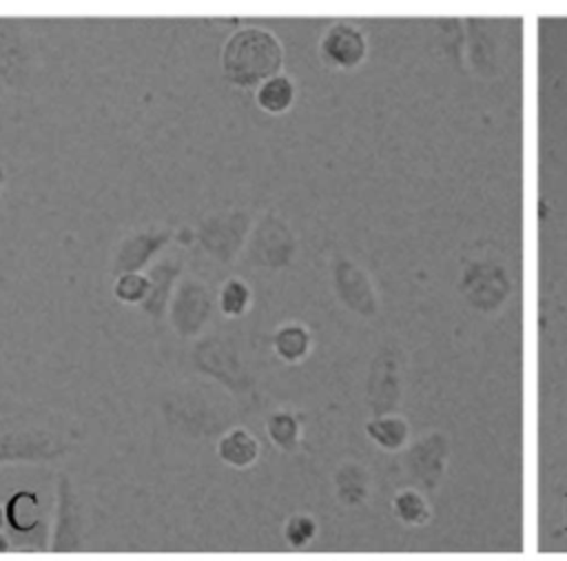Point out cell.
<instances>
[{
  "label": "cell",
  "instance_id": "6da1fadb",
  "mask_svg": "<svg viewBox=\"0 0 567 561\" xmlns=\"http://www.w3.org/2000/svg\"><path fill=\"white\" fill-rule=\"evenodd\" d=\"M281 67V47L264 29L237 31L224 49V71L241 86L266 82Z\"/></svg>",
  "mask_w": 567,
  "mask_h": 561
},
{
  "label": "cell",
  "instance_id": "7a4b0ae2",
  "mask_svg": "<svg viewBox=\"0 0 567 561\" xmlns=\"http://www.w3.org/2000/svg\"><path fill=\"white\" fill-rule=\"evenodd\" d=\"M321 51L337 67H354L365 55V38L357 27L339 22L326 31Z\"/></svg>",
  "mask_w": 567,
  "mask_h": 561
},
{
  "label": "cell",
  "instance_id": "3957f363",
  "mask_svg": "<svg viewBox=\"0 0 567 561\" xmlns=\"http://www.w3.org/2000/svg\"><path fill=\"white\" fill-rule=\"evenodd\" d=\"M292 95H295L292 82L286 75H272L266 82H261V86L257 91V102L266 111L279 113V111H286L290 106Z\"/></svg>",
  "mask_w": 567,
  "mask_h": 561
},
{
  "label": "cell",
  "instance_id": "277c9868",
  "mask_svg": "<svg viewBox=\"0 0 567 561\" xmlns=\"http://www.w3.org/2000/svg\"><path fill=\"white\" fill-rule=\"evenodd\" d=\"M219 455L233 466H246L257 457V441L246 430H233L221 439Z\"/></svg>",
  "mask_w": 567,
  "mask_h": 561
},
{
  "label": "cell",
  "instance_id": "5b68a950",
  "mask_svg": "<svg viewBox=\"0 0 567 561\" xmlns=\"http://www.w3.org/2000/svg\"><path fill=\"white\" fill-rule=\"evenodd\" d=\"M275 344L279 355H284L286 359H299L308 348V335L299 326H286L277 333Z\"/></svg>",
  "mask_w": 567,
  "mask_h": 561
},
{
  "label": "cell",
  "instance_id": "8992f818",
  "mask_svg": "<svg viewBox=\"0 0 567 561\" xmlns=\"http://www.w3.org/2000/svg\"><path fill=\"white\" fill-rule=\"evenodd\" d=\"M368 432L383 446H399L405 437V424L401 419H394V417H388V419H381V421H372L368 426Z\"/></svg>",
  "mask_w": 567,
  "mask_h": 561
},
{
  "label": "cell",
  "instance_id": "52a82bcc",
  "mask_svg": "<svg viewBox=\"0 0 567 561\" xmlns=\"http://www.w3.org/2000/svg\"><path fill=\"white\" fill-rule=\"evenodd\" d=\"M35 519V499L31 494H18L9 503V521L20 528L29 530Z\"/></svg>",
  "mask_w": 567,
  "mask_h": 561
},
{
  "label": "cell",
  "instance_id": "ba28073f",
  "mask_svg": "<svg viewBox=\"0 0 567 561\" xmlns=\"http://www.w3.org/2000/svg\"><path fill=\"white\" fill-rule=\"evenodd\" d=\"M246 302H248V290L244 284H239V282L226 284V288L221 293V306L228 315H239L244 310Z\"/></svg>",
  "mask_w": 567,
  "mask_h": 561
},
{
  "label": "cell",
  "instance_id": "9c48e42d",
  "mask_svg": "<svg viewBox=\"0 0 567 561\" xmlns=\"http://www.w3.org/2000/svg\"><path fill=\"white\" fill-rule=\"evenodd\" d=\"M268 430H270L272 439L284 443V446H290L295 441V435H297L295 419L288 417V415H275L268 424Z\"/></svg>",
  "mask_w": 567,
  "mask_h": 561
},
{
  "label": "cell",
  "instance_id": "30bf717a",
  "mask_svg": "<svg viewBox=\"0 0 567 561\" xmlns=\"http://www.w3.org/2000/svg\"><path fill=\"white\" fill-rule=\"evenodd\" d=\"M396 512L405 519V521H421L425 517V503L421 501L419 494L414 492H403L396 499Z\"/></svg>",
  "mask_w": 567,
  "mask_h": 561
},
{
  "label": "cell",
  "instance_id": "8fae6325",
  "mask_svg": "<svg viewBox=\"0 0 567 561\" xmlns=\"http://www.w3.org/2000/svg\"><path fill=\"white\" fill-rule=\"evenodd\" d=\"M312 532H315V523L308 517H295V519L288 521V528H286V537L295 545L306 543L312 537Z\"/></svg>",
  "mask_w": 567,
  "mask_h": 561
},
{
  "label": "cell",
  "instance_id": "7c38bea8",
  "mask_svg": "<svg viewBox=\"0 0 567 561\" xmlns=\"http://www.w3.org/2000/svg\"><path fill=\"white\" fill-rule=\"evenodd\" d=\"M144 290H146V282L137 275H126L117 282V295L122 299H131V302L140 299L144 295Z\"/></svg>",
  "mask_w": 567,
  "mask_h": 561
}]
</instances>
